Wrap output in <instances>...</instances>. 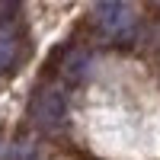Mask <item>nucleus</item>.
Segmentation results:
<instances>
[{
    "label": "nucleus",
    "mask_w": 160,
    "mask_h": 160,
    "mask_svg": "<svg viewBox=\"0 0 160 160\" xmlns=\"http://www.w3.org/2000/svg\"><path fill=\"white\" fill-rule=\"evenodd\" d=\"M29 118L38 131H58L68 122V96L61 87H38L29 102Z\"/></svg>",
    "instance_id": "1"
},
{
    "label": "nucleus",
    "mask_w": 160,
    "mask_h": 160,
    "mask_svg": "<svg viewBox=\"0 0 160 160\" xmlns=\"http://www.w3.org/2000/svg\"><path fill=\"white\" fill-rule=\"evenodd\" d=\"M26 55V38L13 19H0V74L13 71Z\"/></svg>",
    "instance_id": "3"
},
{
    "label": "nucleus",
    "mask_w": 160,
    "mask_h": 160,
    "mask_svg": "<svg viewBox=\"0 0 160 160\" xmlns=\"http://www.w3.org/2000/svg\"><path fill=\"white\" fill-rule=\"evenodd\" d=\"M93 22H96V29L102 35L109 38H125L131 29H135V10H131L128 3H115V0H109V3H96L93 7Z\"/></svg>",
    "instance_id": "2"
},
{
    "label": "nucleus",
    "mask_w": 160,
    "mask_h": 160,
    "mask_svg": "<svg viewBox=\"0 0 160 160\" xmlns=\"http://www.w3.org/2000/svg\"><path fill=\"white\" fill-rule=\"evenodd\" d=\"M87 71H90V55H87V51L83 48L68 51V58H64V64H61L64 83H80V80L87 77Z\"/></svg>",
    "instance_id": "4"
},
{
    "label": "nucleus",
    "mask_w": 160,
    "mask_h": 160,
    "mask_svg": "<svg viewBox=\"0 0 160 160\" xmlns=\"http://www.w3.org/2000/svg\"><path fill=\"white\" fill-rule=\"evenodd\" d=\"M7 160H38V151H35V144L32 141H19V144H13Z\"/></svg>",
    "instance_id": "5"
}]
</instances>
